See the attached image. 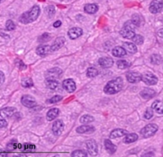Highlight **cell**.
Instances as JSON below:
<instances>
[{"label":"cell","instance_id":"1f68e13d","mask_svg":"<svg viewBox=\"0 0 163 157\" xmlns=\"http://www.w3.org/2000/svg\"><path fill=\"white\" fill-rule=\"evenodd\" d=\"M94 121V118L90 115H84L80 118V122L83 124H89Z\"/></svg>","mask_w":163,"mask_h":157},{"label":"cell","instance_id":"4316f807","mask_svg":"<svg viewBox=\"0 0 163 157\" xmlns=\"http://www.w3.org/2000/svg\"><path fill=\"white\" fill-rule=\"evenodd\" d=\"M138 136L136 133H131V134H128L126 136V137L124 138L123 142L126 143V144H131V143H134L136 140H138Z\"/></svg>","mask_w":163,"mask_h":157},{"label":"cell","instance_id":"836d02e7","mask_svg":"<svg viewBox=\"0 0 163 157\" xmlns=\"http://www.w3.org/2000/svg\"><path fill=\"white\" fill-rule=\"evenodd\" d=\"M131 22L134 23L135 27H139V26L141 25L140 15H138V14H133Z\"/></svg>","mask_w":163,"mask_h":157},{"label":"cell","instance_id":"d6a6232c","mask_svg":"<svg viewBox=\"0 0 163 157\" xmlns=\"http://www.w3.org/2000/svg\"><path fill=\"white\" fill-rule=\"evenodd\" d=\"M22 85L24 88H31L34 85V83H33V81L31 78H25L23 79V81H22Z\"/></svg>","mask_w":163,"mask_h":157},{"label":"cell","instance_id":"74e56055","mask_svg":"<svg viewBox=\"0 0 163 157\" xmlns=\"http://www.w3.org/2000/svg\"><path fill=\"white\" fill-rule=\"evenodd\" d=\"M88 154L86 153L85 151H83V150H77V151H75L72 152L71 155L72 156H79V157H83V156H87Z\"/></svg>","mask_w":163,"mask_h":157},{"label":"cell","instance_id":"ac0fdd59","mask_svg":"<svg viewBox=\"0 0 163 157\" xmlns=\"http://www.w3.org/2000/svg\"><path fill=\"white\" fill-rule=\"evenodd\" d=\"M62 73V70L58 68H54L47 72L46 74V79H56L60 77Z\"/></svg>","mask_w":163,"mask_h":157},{"label":"cell","instance_id":"6da1fadb","mask_svg":"<svg viewBox=\"0 0 163 157\" xmlns=\"http://www.w3.org/2000/svg\"><path fill=\"white\" fill-rule=\"evenodd\" d=\"M123 87V81L122 77H116L109 81L104 87V92L107 94H115L120 92Z\"/></svg>","mask_w":163,"mask_h":157},{"label":"cell","instance_id":"681fc988","mask_svg":"<svg viewBox=\"0 0 163 157\" xmlns=\"http://www.w3.org/2000/svg\"><path fill=\"white\" fill-rule=\"evenodd\" d=\"M3 1H4V0H0V3H1V2H3Z\"/></svg>","mask_w":163,"mask_h":157},{"label":"cell","instance_id":"c3c4849f","mask_svg":"<svg viewBox=\"0 0 163 157\" xmlns=\"http://www.w3.org/2000/svg\"><path fill=\"white\" fill-rule=\"evenodd\" d=\"M158 35L161 38H163V29H161L159 31H158Z\"/></svg>","mask_w":163,"mask_h":157},{"label":"cell","instance_id":"5bb4252c","mask_svg":"<svg viewBox=\"0 0 163 157\" xmlns=\"http://www.w3.org/2000/svg\"><path fill=\"white\" fill-rule=\"evenodd\" d=\"M65 42L66 39L64 37H59V38L56 39L54 43L50 46L52 51H56V50H58L59 49H61L65 44Z\"/></svg>","mask_w":163,"mask_h":157},{"label":"cell","instance_id":"2e32d148","mask_svg":"<svg viewBox=\"0 0 163 157\" xmlns=\"http://www.w3.org/2000/svg\"><path fill=\"white\" fill-rule=\"evenodd\" d=\"M50 51H52L51 48H50V46H47V45H42V46H39L36 50L37 54L41 56V57L46 56L47 54H50Z\"/></svg>","mask_w":163,"mask_h":157},{"label":"cell","instance_id":"5b68a950","mask_svg":"<svg viewBox=\"0 0 163 157\" xmlns=\"http://www.w3.org/2000/svg\"><path fill=\"white\" fill-rule=\"evenodd\" d=\"M142 81L148 85H154L157 83L158 79L155 75L151 73H146L142 75Z\"/></svg>","mask_w":163,"mask_h":157},{"label":"cell","instance_id":"d4e9b609","mask_svg":"<svg viewBox=\"0 0 163 157\" xmlns=\"http://www.w3.org/2000/svg\"><path fill=\"white\" fill-rule=\"evenodd\" d=\"M123 47L127 52H129L131 54H135L137 52V46H135L134 42H124Z\"/></svg>","mask_w":163,"mask_h":157},{"label":"cell","instance_id":"7dc6e473","mask_svg":"<svg viewBox=\"0 0 163 157\" xmlns=\"http://www.w3.org/2000/svg\"><path fill=\"white\" fill-rule=\"evenodd\" d=\"M61 26H62V22L59 21V20H58V21H56L55 23H54V27H56V28L61 27Z\"/></svg>","mask_w":163,"mask_h":157},{"label":"cell","instance_id":"7402d4cb","mask_svg":"<svg viewBox=\"0 0 163 157\" xmlns=\"http://www.w3.org/2000/svg\"><path fill=\"white\" fill-rule=\"evenodd\" d=\"M84 10L86 13L93 14L96 13L98 10V6L95 3L86 4V6H84Z\"/></svg>","mask_w":163,"mask_h":157},{"label":"cell","instance_id":"f6af8a7d","mask_svg":"<svg viewBox=\"0 0 163 157\" xmlns=\"http://www.w3.org/2000/svg\"><path fill=\"white\" fill-rule=\"evenodd\" d=\"M4 81H5V75L2 71H0V85L3 84Z\"/></svg>","mask_w":163,"mask_h":157},{"label":"cell","instance_id":"d590c367","mask_svg":"<svg viewBox=\"0 0 163 157\" xmlns=\"http://www.w3.org/2000/svg\"><path fill=\"white\" fill-rule=\"evenodd\" d=\"M46 13L49 18H53V16L55 14V8H54V6H52V5L48 6L46 9Z\"/></svg>","mask_w":163,"mask_h":157},{"label":"cell","instance_id":"4fadbf2b","mask_svg":"<svg viewBox=\"0 0 163 157\" xmlns=\"http://www.w3.org/2000/svg\"><path fill=\"white\" fill-rule=\"evenodd\" d=\"M83 34V30L79 28V27H73L68 31V36L70 37L71 39H76L82 36Z\"/></svg>","mask_w":163,"mask_h":157},{"label":"cell","instance_id":"f1b7e54d","mask_svg":"<svg viewBox=\"0 0 163 157\" xmlns=\"http://www.w3.org/2000/svg\"><path fill=\"white\" fill-rule=\"evenodd\" d=\"M150 61L151 63L153 65H159L161 63L162 61V58L159 54H153V55L150 57Z\"/></svg>","mask_w":163,"mask_h":157},{"label":"cell","instance_id":"3957f363","mask_svg":"<svg viewBox=\"0 0 163 157\" xmlns=\"http://www.w3.org/2000/svg\"><path fill=\"white\" fill-rule=\"evenodd\" d=\"M135 27L134 23L131 21H128L126 23L124 27L120 31V35L125 38V39H132L135 35V33L134 31V27Z\"/></svg>","mask_w":163,"mask_h":157},{"label":"cell","instance_id":"83f0119b","mask_svg":"<svg viewBox=\"0 0 163 157\" xmlns=\"http://www.w3.org/2000/svg\"><path fill=\"white\" fill-rule=\"evenodd\" d=\"M46 84L48 88L50 89H56L58 87V81H56V79H46Z\"/></svg>","mask_w":163,"mask_h":157},{"label":"cell","instance_id":"30bf717a","mask_svg":"<svg viewBox=\"0 0 163 157\" xmlns=\"http://www.w3.org/2000/svg\"><path fill=\"white\" fill-rule=\"evenodd\" d=\"M62 87L68 93H73L76 89V84L73 79H66L62 82Z\"/></svg>","mask_w":163,"mask_h":157},{"label":"cell","instance_id":"e0dca14e","mask_svg":"<svg viewBox=\"0 0 163 157\" xmlns=\"http://www.w3.org/2000/svg\"><path fill=\"white\" fill-rule=\"evenodd\" d=\"M98 63L103 68H110L113 66L114 61L111 58H109V57H102L99 58Z\"/></svg>","mask_w":163,"mask_h":157},{"label":"cell","instance_id":"8fae6325","mask_svg":"<svg viewBox=\"0 0 163 157\" xmlns=\"http://www.w3.org/2000/svg\"><path fill=\"white\" fill-rule=\"evenodd\" d=\"M127 79L130 83H138L142 81V75L137 72H129L127 74Z\"/></svg>","mask_w":163,"mask_h":157},{"label":"cell","instance_id":"7a4b0ae2","mask_svg":"<svg viewBox=\"0 0 163 157\" xmlns=\"http://www.w3.org/2000/svg\"><path fill=\"white\" fill-rule=\"evenodd\" d=\"M39 14H40V8L38 5H35L29 11L23 14L19 19V21L23 24H28L35 22L38 19Z\"/></svg>","mask_w":163,"mask_h":157},{"label":"cell","instance_id":"ab89813d","mask_svg":"<svg viewBox=\"0 0 163 157\" xmlns=\"http://www.w3.org/2000/svg\"><path fill=\"white\" fill-rule=\"evenodd\" d=\"M23 151H33L35 149V146L31 144H25L22 146Z\"/></svg>","mask_w":163,"mask_h":157},{"label":"cell","instance_id":"f35d334b","mask_svg":"<svg viewBox=\"0 0 163 157\" xmlns=\"http://www.w3.org/2000/svg\"><path fill=\"white\" fill-rule=\"evenodd\" d=\"M62 97L59 96V95H56V96L50 98V100H48L46 102L50 104H54V103H57V102H59L60 101H62Z\"/></svg>","mask_w":163,"mask_h":157},{"label":"cell","instance_id":"d6986e66","mask_svg":"<svg viewBox=\"0 0 163 157\" xmlns=\"http://www.w3.org/2000/svg\"><path fill=\"white\" fill-rule=\"evenodd\" d=\"M76 131L77 132L82 133V134H83V133H92L93 132L95 131V128L91 125H82V126L78 127Z\"/></svg>","mask_w":163,"mask_h":157},{"label":"cell","instance_id":"484cf974","mask_svg":"<svg viewBox=\"0 0 163 157\" xmlns=\"http://www.w3.org/2000/svg\"><path fill=\"white\" fill-rule=\"evenodd\" d=\"M152 109L159 114H163V102L160 101H155L152 104Z\"/></svg>","mask_w":163,"mask_h":157},{"label":"cell","instance_id":"60d3db41","mask_svg":"<svg viewBox=\"0 0 163 157\" xmlns=\"http://www.w3.org/2000/svg\"><path fill=\"white\" fill-rule=\"evenodd\" d=\"M50 39V35H49V34H47V33H45V34H43V35H41V36L39 37V39H38V42H45L49 41Z\"/></svg>","mask_w":163,"mask_h":157},{"label":"cell","instance_id":"7bdbcfd3","mask_svg":"<svg viewBox=\"0 0 163 157\" xmlns=\"http://www.w3.org/2000/svg\"><path fill=\"white\" fill-rule=\"evenodd\" d=\"M153 112L152 110V109H146V113L144 114V117L146 119V120H150L153 117Z\"/></svg>","mask_w":163,"mask_h":157},{"label":"cell","instance_id":"bcb514c9","mask_svg":"<svg viewBox=\"0 0 163 157\" xmlns=\"http://www.w3.org/2000/svg\"><path fill=\"white\" fill-rule=\"evenodd\" d=\"M7 126V122L5 120H0V128Z\"/></svg>","mask_w":163,"mask_h":157},{"label":"cell","instance_id":"cb8c5ba5","mask_svg":"<svg viewBox=\"0 0 163 157\" xmlns=\"http://www.w3.org/2000/svg\"><path fill=\"white\" fill-rule=\"evenodd\" d=\"M104 145H105V149L109 154H114L117 150V147L112 143L109 140H105L104 141Z\"/></svg>","mask_w":163,"mask_h":157},{"label":"cell","instance_id":"52a82bcc","mask_svg":"<svg viewBox=\"0 0 163 157\" xmlns=\"http://www.w3.org/2000/svg\"><path fill=\"white\" fill-rule=\"evenodd\" d=\"M163 8V0H153L150 5L149 10L152 14L159 13Z\"/></svg>","mask_w":163,"mask_h":157},{"label":"cell","instance_id":"ee69618b","mask_svg":"<svg viewBox=\"0 0 163 157\" xmlns=\"http://www.w3.org/2000/svg\"><path fill=\"white\" fill-rule=\"evenodd\" d=\"M16 65L18 66L19 69H21V70H23V69H27V65L23 63V61H21V60H16Z\"/></svg>","mask_w":163,"mask_h":157},{"label":"cell","instance_id":"277c9868","mask_svg":"<svg viewBox=\"0 0 163 157\" xmlns=\"http://www.w3.org/2000/svg\"><path fill=\"white\" fill-rule=\"evenodd\" d=\"M158 127L155 124H149L141 130V134L144 138H149L153 136L157 132Z\"/></svg>","mask_w":163,"mask_h":157},{"label":"cell","instance_id":"ffe728a7","mask_svg":"<svg viewBox=\"0 0 163 157\" xmlns=\"http://www.w3.org/2000/svg\"><path fill=\"white\" fill-rule=\"evenodd\" d=\"M59 109L57 108H53V109H50L48 113H46V119L48 121H53L55 118H57L58 116L59 115Z\"/></svg>","mask_w":163,"mask_h":157},{"label":"cell","instance_id":"8992f818","mask_svg":"<svg viewBox=\"0 0 163 157\" xmlns=\"http://www.w3.org/2000/svg\"><path fill=\"white\" fill-rule=\"evenodd\" d=\"M21 103L23 105L27 108H34L37 105L35 97L31 95H23L21 98Z\"/></svg>","mask_w":163,"mask_h":157},{"label":"cell","instance_id":"603a6c76","mask_svg":"<svg viewBox=\"0 0 163 157\" xmlns=\"http://www.w3.org/2000/svg\"><path fill=\"white\" fill-rule=\"evenodd\" d=\"M112 54L114 55L115 57L120 58V57H123V56L127 55V50H125L124 47H121V46H115L114 48L112 50Z\"/></svg>","mask_w":163,"mask_h":157},{"label":"cell","instance_id":"8d00e7d4","mask_svg":"<svg viewBox=\"0 0 163 157\" xmlns=\"http://www.w3.org/2000/svg\"><path fill=\"white\" fill-rule=\"evenodd\" d=\"M7 147L9 149H16V148H22V145L21 144H18L17 141L16 140H12L11 142H10L9 144H8Z\"/></svg>","mask_w":163,"mask_h":157},{"label":"cell","instance_id":"9a60e30c","mask_svg":"<svg viewBox=\"0 0 163 157\" xmlns=\"http://www.w3.org/2000/svg\"><path fill=\"white\" fill-rule=\"evenodd\" d=\"M140 95L143 99L149 100L155 97L156 92L153 89H152L146 88V89H144L142 91H141Z\"/></svg>","mask_w":163,"mask_h":157},{"label":"cell","instance_id":"f546056e","mask_svg":"<svg viewBox=\"0 0 163 157\" xmlns=\"http://www.w3.org/2000/svg\"><path fill=\"white\" fill-rule=\"evenodd\" d=\"M117 65L119 69H124L129 68L131 65V64L129 61H126V60H118L117 61Z\"/></svg>","mask_w":163,"mask_h":157},{"label":"cell","instance_id":"ba28073f","mask_svg":"<svg viewBox=\"0 0 163 157\" xmlns=\"http://www.w3.org/2000/svg\"><path fill=\"white\" fill-rule=\"evenodd\" d=\"M64 129V123L62 120H57L54 121L52 126V131L55 136H60Z\"/></svg>","mask_w":163,"mask_h":157},{"label":"cell","instance_id":"44dd1931","mask_svg":"<svg viewBox=\"0 0 163 157\" xmlns=\"http://www.w3.org/2000/svg\"><path fill=\"white\" fill-rule=\"evenodd\" d=\"M127 130L122 129V128H117V129H114V130L112 131L110 135H109V137L112 138V139H116V138H119L127 135Z\"/></svg>","mask_w":163,"mask_h":157},{"label":"cell","instance_id":"7c38bea8","mask_svg":"<svg viewBox=\"0 0 163 157\" xmlns=\"http://www.w3.org/2000/svg\"><path fill=\"white\" fill-rule=\"evenodd\" d=\"M16 113V109L14 107H6L0 111V116L2 118H10Z\"/></svg>","mask_w":163,"mask_h":157},{"label":"cell","instance_id":"e575fe53","mask_svg":"<svg viewBox=\"0 0 163 157\" xmlns=\"http://www.w3.org/2000/svg\"><path fill=\"white\" fill-rule=\"evenodd\" d=\"M132 39L134 44L137 45H142L144 42V38L140 35H135Z\"/></svg>","mask_w":163,"mask_h":157},{"label":"cell","instance_id":"4dcf8cb0","mask_svg":"<svg viewBox=\"0 0 163 157\" xmlns=\"http://www.w3.org/2000/svg\"><path fill=\"white\" fill-rule=\"evenodd\" d=\"M98 74V71L97 70V69L93 67H90L87 69V72H86V75L87 77H90V78H93V77H95Z\"/></svg>","mask_w":163,"mask_h":157},{"label":"cell","instance_id":"b9f144b4","mask_svg":"<svg viewBox=\"0 0 163 157\" xmlns=\"http://www.w3.org/2000/svg\"><path fill=\"white\" fill-rule=\"evenodd\" d=\"M6 28L7 31H14V30L15 29V25L14 22L11 21V20H8V21H6Z\"/></svg>","mask_w":163,"mask_h":157},{"label":"cell","instance_id":"9c48e42d","mask_svg":"<svg viewBox=\"0 0 163 157\" xmlns=\"http://www.w3.org/2000/svg\"><path fill=\"white\" fill-rule=\"evenodd\" d=\"M86 144L90 155L94 156V155H96L98 154V145H97V143H96L95 140H87Z\"/></svg>","mask_w":163,"mask_h":157}]
</instances>
